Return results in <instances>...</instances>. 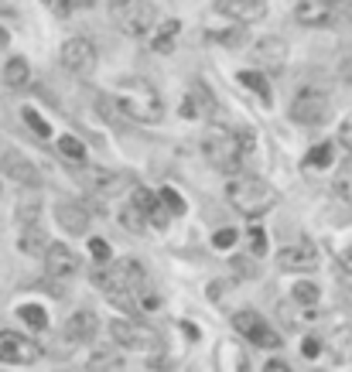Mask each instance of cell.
I'll list each match as a JSON object with an SVG mask.
<instances>
[{"instance_id":"cell-1","label":"cell","mask_w":352,"mask_h":372,"mask_svg":"<svg viewBox=\"0 0 352 372\" xmlns=\"http://www.w3.org/2000/svg\"><path fill=\"white\" fill-rule=\"evenodd\" d=\"M109 99H113V106L120 109L127 120H134V123H147L151 127V123H161L164 120V99L151 79L127 76V79H120L113 85Z\"/></svg>"},{"instance_id":"cell-2","label":"cell","mask_w":352,"mask_h":372,"mask_svg":"<svg viewBox=\"0 0 352 372\" xmlns=\"http://www.w3.org/2000/svg\"><path fill=\"white\" fill-rule=\"evenodd\" d=\"M226 202L240 215H246V219H260V215H267L273 205L280 202V195H277V188H273L271 181H264V178L236 174V178L226 185Z\"/></svg>"},{"instance_id":"cell-3","label":"cell","mask_w":352,"mask_h":372,"mask_svg":"<svg viewBox=\"0 0 352 372\" xmlns=\"http://www.w3.org/2000/svg\"><path fill=\"white\" fill-rule=\"evenodd\" d=\"M202 154L222 174H240L243 171V158L250 151H246L240 133L226 130V127H209L205 137H202Z\"/></svg>"},{"instance_id":"cell-4","label":"cell","mask_w":352,"mask_h":372,"mask_svg":"<svg viewBox=\"0 0 352 372\" xmlns=\"http://www.w3.org/2000/svg\"><path fill=\"white\" fill-rule=\"evenodd\" d=\"M109 21L127 38H151L158 25V11L151 0H109Z\"/></svg>"},{"instance_id":"cell-5","label":"cell","mask_w":352,"mask_h":372,"mask_svg":"<svg viewBox=\"0 0 352 372\" xmlns=\"http://www.w3.org/2000/svg\"><path fill=\"white\" fill-rule=\"evenodd\" d=\"M93 284L100 287V291H107L109 297H120V294H137L144 284H147V273H144V266L137 263V260H116L113 266H96L93 273Z\"/></svg>"},{"instance_id":"cell-6","label":"cell","mask_w":352,"mask_h":372,"mask_svg":"<svg viewBox=\"0 0 352 372\" xmlns=\"http://www.w3.org/2000/svg\"><path fill=\"white\" fill-rule=\"evenodd\" d=\"M109 338L120 348H130V352H144V355H161V335L151 328V324H140L130 318H113L109 321Z\"/></svg>"},{"instance_id":"cell-7","label":"cell","mask_w":352,"mask_h":372,"mask_svg":"<svg viewBox=\"0 0 352 372\" xmlns=\"http://www.w3.org/2000/svg\"><path fill=\"white\" fill-rule=\"evenodd\" d=\"M291 120L301 127H322L328 116H332V99H328L322 89H301L298 96L291 99Z\"/></svg>"},{"instance_id":"cell-8","label":"cell","mask_w":352,"mask_h":372,"mask_svg":"<svg viewBox=\"0 0 352 372\" xmlns=\"http://www.w3.org/2000/svg\"><path fill=\"white\" fill-rule=\"evenodd\" d=\"M233 328H236V335H243L246 342L257 348L280 345V331H277L264 315H257V311H236V315H233Z\"/></svg>"},{"instance_id":"cell-9","label":"cell","mask_w":352,"mask_h":372,"mask_svg":"<svg viewBox=\"0 0 352 372\" xmlns=\"http://www.w3.org/2000/svg\"><path fill=\"white\" fill-rule=\"evenodd\" d=\"M76 178H79V185L86 191H93V195H103V198H113V195H120L123 188L130 185V174H123V171H109V167H76Z\"/></svg>"},{"instance_id":"cell-10","label":"cell","mask_w":352,"mask_h":372,"mask_svg":"<svg viewBox=\"0 0 352 372\" xmlns=\"http://www.w3.org/2000/svg\"><path fill=\"white\" fill-rule=\"evenodd\" d=\"M58 62H62L65 72L86 79V76L96 72V45H93L89 38H69V41L58 48Z\"/></svg>"},{"instance_id":"cell-11","label":"cell","mask_w":352,"mask_h":372,"mask_svg":"<svg viewBox=\"0 0 352 372\" xmlns=\"http://www.w3.org/2000/svg\"><path fill=\"white\" fill-rule=\"evenodd\" d=\"M41 359V345L21 331H0V362L7 366H34Z\"/></svg>"},{"instance_id":"cell-12","label":"cell","mask_w":352,"mask_h":372,"mask_svg":"<svg viewBox=\"0 0 352 372\" xmlns=\"http://www.w3.org/2000/svg\"><path fill=\"white\" fill-rule=\"evenodd\" d=\"M130 202H134L137 209L144 212V219H147L154 229H164V226H168L171 212H168V205H164V198H161V191H158V188L134 185V191H130Z\"/></svg>"},{"instance_id":"cell-13","label":"cell","mask_w":352,"mask_h":372,"mask_svg":"<svg viewBox=\"0 0 352 372\" xmlns=\"http://www.w3.org/2000/svg\"><path fill=\"white\" fill-rule=\"evenodd\" d=\"M0 171H4L7 178H14L18 185H25V188H38V185H41L38 167H34L21 151H14V147H4V151H0Z\"/></svg>"},{"instance_id":"cell-14","label":"cell","mask_w":352,"mask_h":372,"mask_svg":"<svg viewBox=\"0 0 352 372\" xmlns=\"http://www.w3.org/2000/svg\"><path fill=\"white\" fill-rule=\"evenodd\" d=\"M339 14L342 11L335 0H298V7H295V21L301 27H328Z\"/></svg>"},{"instance_id":"cell-15","label":"cell","mask_w":352,"mask_h":372,"mask_svg":"<svg viewBox=\"0 0 352 372\" xmlns=\"http://www.w3.org/2000/svg\"><path fill=\"white\" fill-rule=\"evenodd\" d=\"M45 270H48V277H55V280H69V277H76L82 270V260L72 246L52 242L48 253H45Z\"/></svg>"},{"instance_id":"cell-16","label":"cell","mask_w":352,"mask_h":372,"mask_svg":"<svg viewBox=\"0 0 352 372\" xmlns=\"http://www.w3.org/2000/svg\"><path fill=\"white\" fill-rule=\"evenodd\" d=\"M253 62L267 72H280L284 62H287V41L277 38V34H267L260 41H253Z\"/></svg>"},{"instance_id":"cell-17","label":"cell","mask_w":352,"mask_h":372,"mask_svg":"<svg viewBox=\"0 0 352 372\" xmlns=\"http://www.w3.org/2000/svg\"><path fill=\"white\" fill-rule=\"evenodd\" d=\"M216 11L236 25H257L267 18V0H216Z\"/></svg>"},{"instance_id":"cell-18","label":"cell","mask_w":352,"mask_h":372,"mask_svg":"<svg viewBox=\"0 0 352 372\" xmlns=\"http://www.w3.org/2000/svg\"><path fill=\"white\" fill-rule=\"evenodd\" d=\"M182 116L185 120H212L216 116V96L209 92V85L205 82H191L189 96H185V103H182Z\"/></svg>"},{"instance_id":"cell-19","label":"cell","mask_w":352,"mask_h":372,"mask_svg":"<svg viewBox=\"0 0 352 372\" xmlns=\"http://www.w3.org/2000/svg\"><path fill=\"white\" fill-rule=\"evenodd\" d=\"M277 266H280V270H315V266H318V246L311 240L284 246V249L277 253Z\"/></svg>"},{"instance_id":"cell-20","label":"cell","mask_w":352,"mask_h":372,"mask_svg":"<svg viewBox=\"0 0 352 372\" xmlns=\"http://www.w3.org/2000/svg\"><path fill=\"white\" fill-rule=\"evenodd\" d=\"M55 222L62 226V233H69V236H86L89 233V212L76 205V202H58L55 205Z\"/></svg>"},{"instance_id":"cell-21","label":"cell","mask_w":352,"mask_h":372,"mask_svg":"<svg viewBox=\"0 0 352 372\" xmlns=\"http://www.w3.org/2000/svg\"><path fill=\"white\" fill-rule=\"evenodd\" d=\"M96 331H100V318H96L93 311H76L72 318L65 321V338H69V342H76V345L93 342V338H96Z\"/></svg>"},{"instance_id":"cell-22","label":"cell","mask_w":352,"mask_h":372,"mask_svg":"<svg viewBox=\"0 0 352 372\" xmlns=\"http://www.w3.org/2000/svg\"><path fill=\"white\" fill-rule=\"evenodd\" d=\"M18 246H21V253H25V256H45V253H48V246H52V240H48V233H45L38 222H25Z\"/></svg>"},{"instance_id":"cell-23","label":"cell","mask_w":352,"mask_h":372,"mask_svg":"<svg viewBox=\"0 0 352 372\" xmlns=\"http://www.w3.org/2000/svg\"><path fill=\"white\" fill-rule=\"evenodd\" d=\"M236 82L243 85L246 92H257V99H260L264 106H271V103H273L271 82H267V76L260 72V65H257V69H243V72H236Z\"/></svg>"},{"instance_id":"cell-24","label":"cell","mask_w":352,"mask_h":372,"mask_svg":"<svg viewBox=\"0 0 352 372\" xmlns=\"http://www.w3.org/2000/svg\"><path fill=\"white\" fill-rule=\"evenodd\" d=\"M4 82H7L11 89H27V85H31V65H27V58L14 55V58L4 65Z\"/></svg>"},{"instance_id":"cell-25","label":"cell","mask_w":352,"mask_h":372,"mask_svg":"<svg viewBox=\"0 0 352 372\" xmlns=\"http://www.w3.org/2000/svg\"><path fill=\"white\" fill-rule=\"evenodd\" d=\"M328 355L335 362H352V328H335L328 338Z\"/></svg>"},{"instance_id":"cell-26","label":"cell","mask_w":352,"mask_h":372,"mask_svg":"<svg viewBox=\"0 0 352 372\" xmlns=\"http://www.w3.org/2000/svg\"><path fill=\"white\" fill-rule=\"evenodd\" d=\"M178 31H182V21H164L161 27H154V34H151V45H154V52L168 55L175 48V38H178Z\"/></svg>"},{"instance_id":"cell-27","label":"cell","mask_w":352,"mask_h":372,"mask_svg":"<svg viewBox=\"0 0 352 372\" xmlns=\"http://www.w3.org/2000/svg\"><path fill=\"white\" fill-rule=\"evenodd\" d=\"M219 366H222V369H250V362H246V355H243V345H236V342H219Z\"/></svg>"},{"instance_id":"cell-28","label":"cell","mask_w":352,"mask_h":372,"mask_svg":"<svg viewBox=\"0 0 352 372\" xmlns=\"http://www.w3.org/2000/svg\"><path fill=\"white\" fill-rule=\"evenodd\" d=\"M332 191L339 202H346L352 209V160H346L339 171H335V181H332Z\"/></svg>"},{"instance_id":"cell-29","label":"cell","mask_w":352,"mask_h":372,"mask_svg":"<svg viewBox=\"0 0 352 372\" xmlns=\"http://www.w3.org/2000/svg\"><path fill=\"white\" fill-rule=\"evenodd\" d=\"M18 318L25 321L27 328H34V331H45L48 328V311L41 304H21L18 308Z\"/></svg>"},{"instance_id":"cell-30","label":"cell","mask_w":352,"mask_h":372,"mask_svg":"<svg viewBox=\"0 0 352 372\" xmlns=\"http://www.w3.org/2000/svg\"><path fill=\"white\" fill-rule=\"evenodd\" d=\"M291 297H295L298 304H304V308H315V304L322 301V287H318L315 280H298V284L291 287Z\"/></svg>"},{"instance_id":"cell-31","label":"cell","mask_w":352,"mask_h":372,"mask_svg":"<svg viewBox=\"0 0 352 372\" xmlns=\"http://www.w3.org/2000/svg\"><path fill=\"white\" fill-rule=\"evenodd\" d=\"M304 164L308 167H328V164H335V147L332 144H315L308 154H304Z\"/></svg>"},{"instance_id":"cell-32","label":"cell","mask_w":352,"mask_h":372,"mask_svg":"<svg viewBox=\"0 0 352 372\" xmlns=\"http://www.w3.org/2000/svg\"><path fill=\"white\" fill-rule=\"evenodd\" d=\"M116 222H120L123 229H130V233H144V226H147V219H144V212L137 209L134 202L120 209V215H116Z\"/></svg>"},{"instance_id":"cell-33","label":"cell","mask_w":352,"mask_h":372,"mask_svg":"<svg viewBox=\"0 0 352 372\" xmlns=\"http://www.w3.org/2000/svg\"><path fill=\"white\" fill-rule=\"evenodd\" d=\"M246 242H250V256H264V253H267V233H264V226H253V222H250Z\"/></svg>"},{"instance_id":"cell-34","label":"cell","mask_w":352,"mask_h":372,"mask_svg":"<svg viewBox=\"0 0 352 372\" xmlns=\"http://www.w3.org/2000/svg\"><path fill=\"white\" fill-rule=\"evenodd\" d=\"M158 191H161L164 205H168V212H171V215H185V212H189V202H185V198H182V195H178V191H175L171 185L158 188Z\"/></svg>"},{"instance_id":"cell-35","label":"cell","mask_w":352,"mask_h":372,"mask_svg":"<svg viewBox=\"0 0 352 372\" xmlns=\"http://www.w3.org/2000/svg\"><path fill=\"white\" fill-rule=\"evenodd\" d=\"M25 123H27V127H31L34 133H38L41 140H48V137H52V127H48V120H45V116H41L38 109H31V106L25 109Z\"/></svg>"},{"instance_id":"cell-36","label":"cell","mask_w":352,"mask_h":372,"mask_svg":"<svg viewBox=\"0 0 352 372\" xmlns=\"http://www.w3.org/2000/svg\"><path fill=\"white\" fill-rule=\"evenodd\" d=\"M58 151H62L65 158H72L76 164H79V160H86V147H82L76 137H58Z\"/></svg>"},{"instance_id":"cell-37","label":"cell","mask_w":352,"mask_h":372,"mask_svg":"<svg viewBox=\"0 0 352 372\" xmlns=\"http://www.w3.org/2000/svg\"><path fill=\"white\" fill-rule=\"evenodd\" d=\"M89 369H123V359L113 355V352H96L89 359Z\"/></svg>"},{"instance_id":"cell-38","label":"cell","mask_w":352,"mask_h":372,"mask_svg":"<svg viewBox=\"0 0 352 372\" xmlns=\"http://www.w3.org/2000/svg\"><path fill=\"white\" fill-rule=\"evenodd\" d=\"M236 236H240V233H236L233 226H226V229H216V236H212V246L226 253L229 246H236Z\"/></svg>"},{"instance_id":"cell-39","label":"cell","mask_w":352,"mask_h":372,"mask_svg":"<svg viewBox=\"0 0 352 372\" xmlns=\"http://www.w3.org/2000/svg\"><path fill=\"white\" fill-rule=\"evenodd\" d=\"M89 253H93V260H96V263H109V256H113V253H109V242L100 240V236H93V240H89Z\"/></svg>"},{"instance_id":"cell-40","label":"cell","mask_w":352,"mask_h":372,"mask_svg":"<svg viewBox=\"0 0 352 372\" xmlns=\"http://www.w3.org/2000/svg\"><path fill=\"white\" fill-rule=\"evenodd\" d=\"M233 270H236V277H240V280H253V277H257V263H250V260H240V256L233 260Z\"/></svg>"},{"instance_id":"cell-41","label":"cell","mask_w":352,"mask_h":372,"mask_svg":"<svg viewBox=\"0 0 352 372\" xmlns=\"http://www.w3.org/2000/svg\"><path fill=\"white\" fill-rule=\"evenodd\" d=\"M212 38L222 41V45H240V41L246 38V31H243V27H236V31H222V34H212Z\"/></svg>"},{"instance_id":"cell-42","label":"cell","mask_w":352,"mask_h":372,"mask_svg":"<svg viewBox=\"0 0 352 372\" xmlns=\"http://www.w3.org/2000/svg\"><path fill=\"white\" fill-rule=\"evenodd\" d=\"M339 140H342V147L352 154V113L342 120V127H339Z\"/></svg>"},{"instance_id":"cell-43","label":"cell","mask_w":352,"mask_h":372,"mask_svg":"<svg viewBox=\"0 0 352 372\" xmlns=\"http://www.w3.org/2000/svg\"><path fill=\"white\" fill-rule=\"evenodd\" d=\"M301 352H304V359H318L322 342H318V338H304V342H301Z\"/></svg>"},{"instance_id":"cell-44","label":"cell","mask_w":352,"mask_h":372,"mask_svg":"<svg viewBox=\"0 0 352 372\" xmlns=\"http://www.w3.org/2000/svg\"><path fill=\"white\" fill-rule=\"evenodd\" d=\"M339 76H342V82H346V85H352V58H346V62L339 65Z\"/></svg>"},{"instance_id":"cell-45","label":"cell","mask_w":352,"mask_h":372,"mask_svg":"<svg viewBox=\"0 0 352 372\" xmlns=\"http://www.w3.org/2000/svg\"><path fill=\"white\" fill-rule=\"evenodd\" d=\"M339 263H342L346 273H352V242H349V249H342V253H339Z\"/></svg>"},{"instance_id":"cell-46","label":"cell","mask_w":352,"mask_h":372,"mask_svg":"<svg viewBox=\"0 0 352 372\" xmlns=\"http://www.w3.org/2000/svg\"><path fill=\"white\" fill-rule=\"evenodd\" d=\"M264 369H267V372H277V369L284 372V369H287V362H284V359H271V362H267Z\"/></svg>"},{"instance_id":"cell-47","label":"cell","mask_w":352,"mask_h":372,"mask_svg":"<svg viewBox=\"0 0 352 372\" xmlns=\"http://www.w3.org/2000/svg\"><path fill=\"white\" fill-rule=\"evenodd\" d=\"M339 11H342V18L352 25V0H342V4H339Z\"/></svg>"},{"instance_id":"cell-48","label":"cell","mask_w":352,"mask_h":372,"mask_svg":"<svg viewBox=\"0 0 352 372\" xmlns=\"http://www.w3.org/2000/svg\"><path fill=\"white\" fill-rule=\"evenodd\" d=\"M7 41H11V34H7V31H4V27H0V45H4V48H7Z\"/></svg>"}]
</instances>
